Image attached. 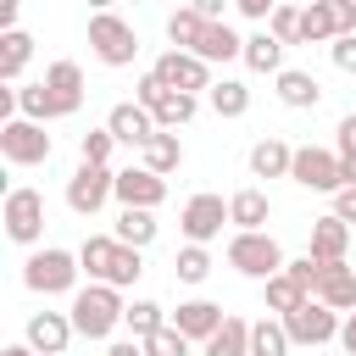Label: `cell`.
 Masks as SVG:
<instances>
[{
  "mask_svg": "<svg viewBox=\"0 0 356 356\" xmlns=\"http://www.w3.org/2000/svg\"><path fill=\"white\" fill-rule=\"evenodd\" d=\"M122 312H128V300H122V289H111V284H83V289L67 300V317H72L78 339H95V345H111V339H117Z\"/></svg>",
  "mask_w": 356,
  "mask_h": 356,
  "instance_id": "1",
  "label": "cell"
},
{
  "mask_svg": "<svg viewBox=\"0 0 356 356\" xmlns=\"http://www.w3.org/2000/svg\"><path fill=\"white\" fill-rule=\"evenodd\" d=\"M83 267H78V250H61V245H39V250H28V261H22V289L28 295H78L83 284Z\"/></svg>",
  "mask_w": 356,
  "mask_h": 356,
  "instance_id": "2",
  "label": "cell"
},
{
  "mask_svg": "<svg viewBox=\"0 0 356 356\" xmlns=\"http://www.w3.org/2000/svg\"><path fill=\"white\" fill-rule=\"evenodd\" d=\"M89 50L100 67H134L139 61V28L122 17V11H95L89 17Z\"/></svg>",
  "mask_w": 356,
  "mask_h": 356,
  "instance_id": "3",
  "label": "cell"
},
{
  "mask_svg": "<svg viewBox=\"0 0 356 356\" xmlns=\"http://www.w3.org/2000/svg\"><path fill=\"white\" fill-rule=\"evenodd\" d=\"M228 267L239 273V278H256V284H267V278H278L289 261H284V245L273 239V234H228Z\"/></svg>",
  "mask_w": 356,
  "mask_h": 356,
  "instance_id": "4",
  "label": "cell"
},
{
  "mask_svg": "<svg viewBox=\"0 0 356 356\" xmlns=\"http://www.w3.org/2000/svg\"><path fill=\"white\" fill-rule=\"evenodd\" d=\"M134 100L156 117V128L161 134H178L184 122H195V111H200V100L195 95H178V89H167L156 72H139V83H134Z\"/></svg>",
  "mask_w": 356,
  "mask_h": 356,
  "instance_id": "5",
  "label": "cell"
},
{
  "mask_svg": "<svg viewBox=\"0 0 356 356\" xmlns=\"http://www.w3.org/2000/svg\"><path fill=\"white\" fill-rule=\"evenodd\" d=\"M0 222H6V239H11V245L39 250V239H44V195H39V189H28V184L6 189Z\"/></svg>",
  "mask_w": 356,
  "mask_h": 356,
  "instance_id": "6",
  "label": "cell"
},
{
  "mask_svg": "<svg viewBox=\"0 0 356 356\" xmlns=\"http://www.w3.org/2000/svg\"><path fill=\"white\" fill-rule=\"evenodd\" d=\"M0 156H6V167H44L56 156V139L39 122L17 117V122H0Z\"/></svg>",
  "mask_w": 356,
  "mask_h": 356,
  "instance_id": "7",
  "label": "cell"
},
{
  "mask_svg": "<svg viewBox=\"0 0 356 356\" xmlns=\"http://www.w3.org/2000/svg\"><path fill=\"white\" fill-rule=\"evenodd\" d=\"M106 200H117V172H111V167H89V161H78L72 178H67V211H78V217H100Z\"/></svg>",
  "mask_w": 356,
  "mask_h": 356,
  "instance_id": "8",
  "label": "cell"
},
{
  "mask_svg": "<svg viewBox=\"0 0 356 356\" xmlns=\"http://www.w3.org/2000/svg\"><path fill=\"white\" fill-rule=\"evenodd\" d=\"M222 228H228V200H222V195L200 189V195L184 200V211H178V234H184V245H211Z\"/></svg>",
  "mask_w": 356,
  "mask_h": 356,
  "instance_id": "9",
  "label": "cell"
},
{
  "mask_svg": "<svg viewBox=\"0 0 356 356\" xmlns=\"http://www.w3.org/2000/svg\"><path fill=\"white\" fill-rule=\"evenodd\" d=\"M150 72H156L167 89H178V95H195V100H200V95H211V83H217V78H211V67H206L200 56H189V50H172V44L156 56V67H150Z\"/></svg>",
  "mask_w": 356,
  "mask_h": 356,
  "instance_id": "10",
  "label": "cell"
},
{
  "mask_svg": "<svg viewBox=\"0 0 356 356\" xmlns=\"http://www.w3.org/2000/svg\"><path fill=\"white\" fill-rule=\"evenodd\" d=\"M289 178H295L300 189H317V195H339V189H345V167H339V156L323 150V145H295Z\"/></svg>",
  "mask_w": 356,
  "mask_h": 356,
  "instance_id": "11",
  "label": "cell"
},
{
  "mask_svg": "<svg viewBox=\"0 0 356 356\" xmlns=\"http://www.w3.org/2000/svg\"><path fill=\"white\" fill-rule=\"evenodd\" d=\"M278 323H284L289 345H306V350H312V345L339 339V323H345V317H339V312H328L323 300H306L300 312H289V317H278Z\"/></svg>",
  "mask_w": 356,
  "mask_h": 356,
  "instance_id": "12",
  "label": "cell"
},
{
  "mask_svg": "<svg viewBox=\"0 0 356 356\" xmlns=\"http://www.w3.org/2000/svg\"><path fill=\"white\" fill-rule=\"evenodd\" d=\"M72 339H78V328H72L67 312H33V317L22 323V345H28L33 356H67Z\"/></svg>",
  "mask_w": 356,
  "mask_h": 356,
  "instance_id": "13",
  "label": "cell"
},
{
  "mask_svg": "<svg viewBox=\"0 0 356 356\" xmlns=\"http://www.w3.org/2000/svg\"><path fill=\"white\" fill-rule=\"evenodd\" d=\"M106 128H111V139L117 145H128V150H145L161 128H156V117L139 106V100H117L111 111H106Z\"/></svg>",
  "mask_w": 356,
  "mask_h": 356,
  "instance_id": "14",
  "label": "cell"
},
{
  "mask_svg": "<svg viewBox=\"0 0 356 356\" xmlns=\"http://www.w3.org/2000/svg\"><path fill=\"white\" fill-rule=\"evenodd\" d=\"M167 200V178H156L150 167H122L117 172V206L122 211H156Z\"/></svg>",
  "mask_w": 356,
  "mask_h": 356,
  "instance_id": "15",
  "label": "cell"
},
{
  "mask_svg": "<svg viewBox=\"0 0 356 356\" xmlns=\"http://www.w3.org/2000/svg\"><path fill=\"white\" fill-rule=\"evenodd\" d=\"M222 323H228V312H222L217 300H206V295H189V300H178V312H172V328H178L189 345H206Z\"/></svg>",
  "mask_w": 356,
  "mask_h": 356,
  "instance_id": "16",
  "label": "cell"
},
{
  "mask_svg": "<svg viewBox=\"0 0 356 356\" xmlns=\"http://www.w3.org/2000/svg\"><path fill=\"white\" fill-rule=\"evenodd\" d=\"M267 217H273L267 189L245 184V189H234V195H228V222H234V234H267Z\"/></svg>",
  "mask_w": 356,
  "mask_h": 356,
  "instance_id": "17",
  "label": "cell"
},
{
  "mask_svg": "<svg viewBox=\"0 0 356 356\" xmlns=\"http://www.w3.org/2000/svg\"><path fill=\"white\" fill-rule=\"evenodd\" d=\"M273 95H278V106H289V111H317V106H323V83H317L306 67H284V72L273 78Z\"/></svg>",
  "mask_w": 356,
  "mask_h": 356,
  "instance_id": "18",
  "label": "cell"
},
{
  "mask_svg": "<svg viewBox=\"0 0 356 356\" xmlns=\"http://www.w3.org/2000/svg\"><path fill=\"white\" fill-rule=\"evenodd\" d=\"M323 267H328V273H323L317 300H323L328 312L350 317V312H356V267H350V261H323Z\"/></svg>",
  "mask_w": 356,
  "mask_h": 356,
  "instance_id": "19",
  "label": "cell"
},
{
  "mask_svg": "<svg viewBox=\"0 0 356 356\" xmlns=\"http://www.w3.org/2000/svg\"><path fill=\"white\" fill-rule=\"evenodd\" d=\"M17 117H28V122H61L67 117V106L50 95V83L44 78H33V83H17Z\"/></svg>",
  "mask_w": 356,
  "mask_h": 356,
  "instance_id": "20",
  "label": "cell"
},
{
  "mask_svg": "<svg viewBox=\"0 0 356 356\" xmlns=\"http://www.w3.org/2000/svg\"><path fill=\"white\" fill-rule=\"evenodd\" d=\"M289 167H295V145L289 139L267 134V139L250 145V178H289Z\"/></svg>",
  "mask_w": 356,
  "mask_h": 356,
  "instance_id": "21",
  "label": "cell"
},
{
  "mask_svg": "<svg viewBox=\"0 0 356 356\" xmlns=\"http://www.w3.org/2000/svg\"><path fill=\"white\" fill-rule=\"evenodd\" d=\"M189 56H200L206 67H217V61H239V56H245V39H239L228 22H206V28H200V44H195Z\"/></svg>",
  "mask_w": 356,
  "mask_h": 356,
  "instance_id": "22",
  "label": "cell"
},
{
  "mask_svg": "<svg viewBox=\"0 0 356 356\" xmlns=\"http://www.w3.org/2000/svg\"><path fill=\"white\" fill-rule=\"evenodd\" d=\"M44 83H50V95L67 106V117H78V106H83V67L61 56V61L44 67Z\"/></svg>",
  "mask_w": 356,
  "mask_h": 356,
  "instance_id": "23",
  "label": "cell"
},
{
  "mask_svg": "<svg viewBox=\"0 0 356 356\" xmlns=\"http://www.w3.org/2000/svg\"><path fill=\"white\" fill-rule=\"evenodd\" d=\"M345 250H350V228L328 211V217H317L312 222V245H306V256H317V261H345Z\"/></svg>",
  "mask_w": 356,
  "mask_h": 356,
  "instance_id": "24",
  "label": "cell"
},
{
  "mask_svg": "<svg viewBox=\"0 0 356 356\" xmlns=\"http://www.w3.org/2000/svg\"><path fill=\"white\" fill-rule=\"evenodd\" d=\"M250 72H261V78H278L284 72V44L267 33V28H256V33H245V56H239Z\"/></svg>",
  "mask_w": 356,
  "mask_h": 356,
  "instance_id": "25",
  "label": "cell"
},
{
  "mask_svg": "<svg viewBox=\"0 0 356 356\" xmlns=\"http://www.w3.org/2000/svg\"><path fill=\"white\" fill-rule=\"evenodd\" d=\"M111 239H117V234H111ZM139 273H145V250H134V245H111V256H106V267H100V284H111V289H134Z\"/></svg>",
  "mask_w": 356,
  "mask_h": 356,
  "instance_id": "26",
  "label": "cell"
},
{
  "mask_svg": "<svg viewBox=\"0 0 356 356\" xmlns=\"http://www.w3.org/2000/svg\"><path fill=\"white\" fill-rule=\"evenodd\" d=\"M33 61V33H0V83H11L17 89V78H22V67Z\"/></svg>",
  "mask_w": 356,
  "mask_h": 356,
  "instance_id": "27",
  "label": "cell"
},
{
  "mask_svg": "<svg viewBox=\"0 0 356 356\" xmlns=\"http://www.w3.org/2000/svg\"><path fill=\"white\" fill-rule=\"evenodd\" d=\"M261 300H267V317H289V312H300L312 295H306L289 273H278V278H267V284H261Z\"/></svg>",
  "mask_w": 356,
  "mask_h": 356,
  "instance_id": "28",
  "label": "cell"
},
{
  "mask_svg": "<svg viewBox=\"0 0 356 356\" xmlns=\"http://www.w3.org/2000/svg\"><path fill=\"white\" fill-rule=\"evenodd\" d=\"M200 356H250V323L228 312V323L200 345Z\"/></svg>",
  "mask_w": 356,
  "mask_h": 356,
  "instance_id": "29",
  "label": "cell"
},
{
  "mask_svg": "<svg viewBox=\"0 0 356 356\" xmlns=\"http://www.w3.org/2000/svg\"><path fill=\"white\" fill-rule=\"evenodd\" d=\"M139 156H145L139 167H150L156 178H167V172H178V167H184V139H178V134H156Z\"/></svg>",
  "mask_w": 356,
  "mask_h": 356,
  "instance_id": "30",
  "label": "cell"
},
{
  "mask_svg": "<svg viewBox=\"0 0 356 356\" xmlns=\"http://www.w3.org/2000/svg\"><path fill=\"white\" fill-rule=\"evenodd\" d=\"M206 106H211L217 117H228V122H234V117H245V111H250V89H245L239 78H217V83H211V95H206Z\"/></svg>",
  "mask_w": 356,
  "mask_h": 356,
  "instance_id": "31",
  "label": "cell"
},
{
  "mask_svg": "<svg viewBox=\"0 0 356 356\" xmlns=\"http://www.w3.org/2000/svg\"><path fill=\"white\" fill-rule=\"evenodd\" d=\"M117 245H134V250H150L156 245V211H117Z\"/></svg>",
  "mask_w": 356,
  "mask_h": 356,
  "instance_id": "32",
  "label": "cell"
},
{
  "mask_svg": "<svg viewBox=\"0 0 356 356\" xmlns=\"http://www.w3.org/2000/svg\"><path fill=\"white\" fill-rule=\"evenodd\" d=\"M167 323H172V317H167L156 300H145V295H139V300H128V312H122L128 339H150V334H156V328H167Z\"/></svg>",
  "mask_w": 356,
  "mask_h": 356,
  "instance_id": "33",
  "label": "cell"
},
{
  "mask_svg": "<svg viewBox=\"0 0 356 356\" xmlns=\"http://www.w3.org/2000/svg\"><path fill=\"white\" fill-rule=\"evenodd\" d=\"M172 278L189 284V289H200V284L211 278V250H206V245H184V250L172 256Z\"/></svg>",
  "mask_w": 356,
  "mask_h": 356,
  "instance_id": "34",
  "label": "cell"
},
{
  "mask_svg": "<svg viewBox=\"0 0 356 356\" xmlns=\"http://www.w3.org/2000/svg\"><path fill=\"white\" fill-rule=\"evenodd\" d=\"M295 345H289V334H284V323L278 317H256L250 323V356H289Z\"/></svg>",
  "mask_w": 356,
  "mask_h": 356,
  "instance_id": "35",
  "label": "cell"
},
{
  "mask_svg": "<svg viewBox=\"0 0 356 356\" xmlns=\"http://www.w3.org/2000/svg\"><path fill=\"white\" fill-rule=\"evenodd\" d=\"M200 28H206V17H200L195 6L167 11V39H172V50H195V44H200Z\"/></svg>",
  "mask_w": 356,
  "mask_h": 356,
  "instance_id": "36",
  "label": "cell"
},
{
  "mask_svg": "<svg viewBox=\"0 0 356 356\" xmlns=\"http://www.w3.org/2000/svg\"><path fill=\"white\" fill-rule=\"evenodd\" d=\"M334 156H339V167H345V184H356V111L339 117V128H334Z\"/></svg>",
  "mask_w": 356,
  "mask_h": 356,
  "instance_id": "37",
  "label": "cell"
},
{
  "mask_svg": "<svg viewBox=\"0 0 356 356\" xmlns=\"http://www.w3.org/2000/svg\"><path fill=\"white\" fill-rule=\"evenodd\" d=\"M111 150H117L111 128H89V134L78 139V161H89V167H111Z\"/></svg>",
  "mask_w": 356,
  "mask_h": 356,
  "instance_id": "38",
  "label": "cell"
},
{
  "mask_svg": "<svg viewBox=\"0 0 356 356\" xmlns=\"http://www.w3.org/2000/svg\"><path fill=\"white\" fill-rule=\"evenodd\" d=\"M111 245H117L111 234H89V239L78 245V267L89 273V284H100V267H106V256H111Z\"/></svg>",
  "mask_w": 356,
  "mask_h": 356,
  "instance_id": "39",
  "label": "cell"
},
{
  "mask_svg": "<svg viewBox=\"0 0 356 356\" xmlns=\"http://www.w3.org/2000/svg\"><path fill=\"white\" fill-rule=\"evenodd\" d=\"M139 345H145V356H189V350H195L172 323H167V328H156V334H150V339H139Z\"/></svg>",
  "mask_w": 356,
  "mask_h": 356,
  "instance_id": "40",
  "label": "cell"
},
{
  "mask_svg": "<svg viewBox=\"0 0 356 356\" xmlns=\"http://www.w3.org/2000/svg\"><path fill=\"white\" fill-rule=\"evenodd\" d=\"M267 33L289 50V44H300V6H278L273 11V22H267Z\"/></svg>",
  "mask_w": 356,
  "mask_h": 356,
  "instance_id": "41",
  "label": "cell"
},
{
  "mask_svg": "<svg viewBox=\"0 0 356 356\" xmlns=\"http://www.w3.org/2000/svg\"><path fill=\"white\" fill-rule=\"evenodd\" d=\"M284 273H289V278H295V284H300V289H306V295L317 300V289H323V273H328V267H323L317 256H295V261H289Z\"/></svg>",
  "mask_w": 356,
  "mask_h": 356,
  "instance_id": "42",
  "label": "cell"
},
{
  "mask_svg": "<svg viewBox=\"0 0 356 356\" xmlns=\"http://www.w3.org/2000/svg\"><path fill=\"white\" fill-rule=\"evenodd\" d=\"M328 56H334V67H339V72H350V78H356V33L334 39V44H328Z\"/></svg>",
  "mask_w": 356,
  "mask_h": 356,
  "instance_id": "43",
  "label": "cell"
},
{
  "mask_svg": "<svg viewBox=\"0 0 356 356\" xmlns=\"http://www.w3.org/2000/svg\"><path fill=\"white\" fill-rule=\"evenodd\" d=\"M334 217H339L345 228H356V184H345V189L334 195Z\"/></svg>",
  "mask_w": 356,
  "mask_h": 356,
  "instance_id": "44",
  "label": "cell"
},
{
  "mask_svg": "<svg viewBox=\"0 0 356 356\" xmlns=\"http://www.w3.org/2000/svg\"><path fill=\"white\" fill-rule=\"evenodd\" d=\"M195 11H200L206 22H228V6H222V0H195Z\"/></svg>",
  "mask_w": 356,
  "mask_h": 356,
  "instance_id": "45",
  "label": "cell"
},
{
  "mask_svg": "<svg viewBox=\"0 0 356 356\" xmlns=\"http://www.w3.org/2000/svg\"><path fill=\"white\" fill-rule=\"evenodd\" d=\"M339 350H345V356H356V312L339 323Z\"/></svg>",
  "mask_w": 356,
  "mask_h": 356,
  "instance_id": "46",
  "label": "cell"
},
{
  "mask_svg": "<svg viewBox=\"0 0 356 356\" xmlns=\"http://www.w3.org/2000/svg\"><path fill=\"white\" fill-rule=\"evenodd\" d=\"M106 356H145V345H139V339H111Z\"/></svg>",
  "mask_w": 356,
  "mask_h": 356,
  "instance_id": "47",
  "label": "cell"
},
{
  "mask_svg": "<svg viewBox=\"0 0 356 356\" xmlns=\"http://www.w3.org/2000/svg\"><path fill=\"white\" fill-rule=\"evenodd\" d=\"M0 356H33V350H28V345H6Z\"/></svg>",
  "mask_w": 356,
  "mask_h": 356,
  "instance_id": "48",
  "label": "cell"
}]
</instances>
